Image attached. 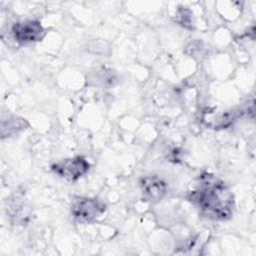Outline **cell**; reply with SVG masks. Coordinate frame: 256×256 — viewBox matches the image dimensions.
<instances>
[{"instance_id":"cell-1","label":"cell","mask_w":256,"mask_h":256,"mask_svg":"<svg viewBox=\"0 0 256 256\" xmlns=\"http://www.w3.org/2000/svg\"><path fill=\"white\" fill-rule=\"evenodd\" d=\"M187 199L205 217L225 221L231 218L234 210V197L228 186L216 176L203 173L196 186L188 192Z\"/></svg>"},{"instance_id":"cell-2","label":"cell","mask_w":256,"mask_h":256,"mask_svg":"<svg viewBox=\"0 0 256 256\" xmlns=\"http://www.w3.org/2000/svg\"><path fill=\"white\" fill-rule=\"evenodd\" d=\"M106 211V205L89 197H76L71 203V214L81 223H89L96 220Z\"/></svg>"},{"instance_id":"cell-3","label":"cell","mask_w":256,"mask_h":256,"mask_svg":"<svg viewBox=\"0 0 256 256\" xmlns=\"http://www.w3.org/2000/svg\"><path fill=\"white\" fill-rule=\"evenodd\" d=\"M51 169L61 178L76 181L89 171L90 164L83 156H75L52 164Z\"/></svg>"},{"instance_id":"cell-4","label":"cell","mask_w":256,"mask_h":256,"mask_svg":"<svg viewBox=\"0 0 256 256\" xmlns=\"http://www.w3.org/2000/svg\"><path fill=\"white\" fill-rule=\"evenodd\" d=\"M14 39L21 44L41 41L46 35V31L39 21L27 20L14 23L11 28Z\"/></svg>"},{"instance_id":"cell-5","label":"cell","mask_w":256,"mask_h":256,"mask_svg":"<svg viewBox=\"0 0 256 256\" xmlns=\"http://www.w3.org/2000/svg\"><path fill=\"white\" fill-rule=\"evenodd\" d=\"M142 198L150 203H157L163 199L167 192L166 182L157 175L142 177L139 181Z\"/></svg>"},{"instance_id":"cell-6","label":"cell","mask_w":256,"mask_h":256,"mask_svg":"<svg viewBox=\"0 0 256 256\" xmlns=\"http://www.w3.org/2000/svg\"><path fill=\"white\" fill-rule=\"evenodd\" d=\"M242 114L241 110H230L221 112L219 114L216 113H209L206 117H204V120H207V125L211 126L213 128H226L230 124L233 123V121L238 118Z\"/></svg>"},{"instance_id":"cell-7","label":"cell","mask_w":256,"mask_h":256,"mask_svg":"<svg viewBox=\"0 0 256 256\" xmlns=\"http://www.w3.org/2000/svg\"><path fill=\"white\" fill-rule=\"evenodd\" d=\"M28 126L29 123L24 118L15 116L8 117L7 119H4L1 123V136L2 138L13 136L25 130Z\"/></svg>"}]
</instances>
